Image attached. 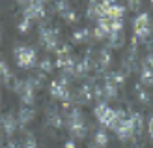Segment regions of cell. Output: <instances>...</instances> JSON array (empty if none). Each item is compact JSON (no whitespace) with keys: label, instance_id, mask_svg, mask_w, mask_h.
<instances>
[{"label":"cell","instance_id":"obj_1","mask_svg":"<svg viewBox=\"0 0 153 148\" xmlns=\"http://www.w3.org/2000/svg\"><path fill=\"white\" fill-rule=\"evenodd\" d=\"M65 126L69 128V133H71L73 139H84L88 133V128H86V124H84L82 113L75 107L73 109L69 107V111L65 114Z\"/></svg>","mask_w":153,"mask_h":148},{"label":"cell","instance_id":"obj_2","mask_svg":"<svg viewBox=\"0 0 153 148\" xmlns=\"http://www.w3.org/2000/svg\"><path fill=\"white\" fill-rule=\"evenodd\" d=\"M153 19L149 17V13L146 11H142L138 13L136 17L133 19V30H134V38L138 41H144V40H148V38L151 36L153 32Z\"/></svg>","mask_w":153,"mask_h":148},{"label":"cell","instance_id":"obj_3","mask_svg":"<svg viewBox=\"0 0 153 148\" xmlns=\"http://www.w3.org/2000/svg\"><path fill=\"white\" fill-rule=\"evenodd\" d=\"M49 92H51V96L58 99V101H62L64 105H67L71 101V92H69V79H67L65 75H62L58 81H52L51 83V86H49Z\"/></svg>","mask_w":153,"mask_h":148},{"label":"cell","instance_id":"obj_4","mask_svg":"<svg viewBox=\"0 0 153 148\" xmlns=\"http://www.w3.org/2000/svg\"><path fill=\"white\" fill-rule=\"evenodd\" d=\"M15 60H17V66L22 69H32L37 64V54L36 49L28 47V45H21V47L15 49Z\"/></svg>","mask_w":153,"mask_h":148},{"label":"cell","instance_id":"obj_5","mask_svg":"<svg viewBox=\"0 0 153 148\" xmlns=\"http://www.w3.org/2000/svg\"><path fill=\"white\" fill-rule=\"evenodd\" d=\"M39 41L41 45L47 51L51 53H56L60 47V38H58V30L56 28H51V26H41L39 28Z\"/></svg>","mask_w":153,"mask_h":148},{"label":"cell","instance_id":"obj_6","mask_svg":"<svg viewBox=\"0 0 153 148\" xmlns=\"http://www.w3.org/2000/svg\"><path fill=\"white\" fill-rule=\"evenodd\" d=\"M94 116L97 118V122L101 124L103 128H110L118 114H116V109L108 107L106 103H97L95 109H94Z\"/></svg>","mask_w":153,"mask_h":148},{"label":"cell","instance_id":"obj_7","mask_svg":"<svg viewBox=\"0 0 153 148\" xmlns=\"http://www.w3.org/2000/svg\"><path fill=\"white\" fill-rule=\"evenodd\" d=\"M47 15L43 2H28L25 4V11H22V17L28 21H36V19H43Z\"/></svg>","mask_w":153,"mask_h":148},{"label":"cell","instance_id":"obj_8","mask_svg":"<svg viewBox=\"0 0 153 148\" xmlns=\"http://www.w3.org/2000/svg\"><path fill=\"white\" fill-rule=\"evenodd\" d=\"M45 114H47V118H45V122H47V126H51V128H62L64 124H65V120L62 118V113L58 111L56 107H49L47 111H45Z\"/></svg>","mask_w":153,"mask_h":148},{"label":"cell","instance_id":"obj_9","mask_svg":"<svg viewBox=\"0 0 153 148\" xmlns=\"http://www.w3.org/2000/svg\"><path fill=\"white\" fill-rule=\"evenodd\" d=\"M123 15H125V8L120 6V4H108V8H106V13L103 15V17L110 19V21H123Z\"/></svg>","mask_w":153,"mask_h":148},{"label":"cell","instance_id":"obj_10","mask_svg":"<svg viewBox=\"0 0 153 148\" xmlns=\"http://www.w3.org/2000/svg\"><path fill=\"white\" fill-rule=\"evenodd\" d=\"M17 126H19L17 116H13V114H6V116H2V120H0V128H2V131L7 135H11L13 131L17 129Z\"/></svg>","mask_w":153,"mask_h":148},{"label":"cell","instance_id":"obj_11","mask_svg":"<svg viewBox=\"0 0 153 148\" xmlns=\"http://www.w3.org/2000/svg\"><path fill=\"white\" fill-rule=\"evenodd\" d=\"M34 116H36V113H34V109L32 107H21L19 109V114H17V122L21 124V126H26L28 122H32L34 120Z\"/></svg>","mask_w":153,"mask_h":148},{"label":"cell","instance_id":"obj_12","mask_svg":"<svg viewBox=\"0 0 153 148\" xmlns=\"http://www.w3.org/2000/svg\"><path fill=\"white\" fill-rule=\"evenodd\" d=\"M91 98H94V86L91 84H82L80 90L76 92L79 103H88V101H91Z\"/></svg>","mask_w":153,"mask_h":148},{"label":"cell","instance_id":"obj_13","mask_svg":"<svg viewBox=\"0 0 153 148\" xmlns=\"http://www.w3.org/2000/svg\"><path fill=\"white\" fill-rule=\"evenodd\" d=\"M125 43V34L123 30H120V32H112L108 36V47L110 49H121Z\"/></svg>","mask_w":153,"mask_h":148},{"label":"cell","instance_id":"obj_14","mask_svg":"<svg viewBox=\"0 0 153 148\" xmlns=\"http://www.w3.org/2000/svg\"><path fill=\"white\" fill-rule=\"evenodd\" d=\"M91 36H94V32H91L88 26H84V28L76 30V32L73 34V41L75 43H86V41H90Z\"/></svg>","mask_w":153,"mask_h":148},{"label":"cell","instance_id":"obj_15","mask_svg":"<svg viewBox=\"0 0 153 148\" xmlns=\"http://www.w3.org/2000/svg\"><path fill=\"white\" fill-rule=\"evenodd\" d=\"M129 120H131L133 128L136 131V135H140L142 129H144V116L140 113H131V114H129Z\"/></svg>","mask_w":153,"mask_h":148},{"label":"cell","instance_id":"obj_16","mask_svg":"<svg viewBox=\"0 0 153 148\" xmlns=\"http://www.w3.org/2000/svg\"><path fill=\"white\" fill-rule=\"evenodd\" d=\"M94 144H95L97 148H105L106 144H108V133H106V129L95 131V135H94Z\"/></svg>","mask_w":153,"mask_h":148},{"label":"cell","instance_id":"obj_17","mask_svg":"<svg viewBox=\"0 0 153 148\" xmlns=\"http://www.w3.org/2000/svg\"><path fill=\"white\" fill-rule=\"evenodd\" d=\"M11 71H10V68H7V64L4 60H0V84H7L11 81Z\"/></svg>","mask_w":153,"mask_h":148},{"label":"cell","instance_id":"obj_18","mask_svg":"<svg viewBox=\"0 0 153 148\" xmlns=\"http://www.w3.org/2000/svg\"><path fill=\"white\" fill-rule=\"evenodd\" d=\"M140 84L144 88L153 86V71H149V69H142L140 71Z\"/></svg>","mask_w":153,"mask_h":148},{"label":"cell","instance_id":"obj_19","mask_svg":"<svg viewBox=\"0 0 153 148\" xmlns=\"http://www.w3.org/2000/svg\"><path fill=\"white\" fill-rule=\"evenodd\" d=\"M134 94H136V98H138L142 103H149V99H151V98H149V92H148V90H144L142 84H138V86L134 88Z\"/></svg>","mask_w":153,"mask_h":148},{"label":"cell","instance_id":"obj_20","mask_svg":"<svg viewBox=\"0 0 153 148\" xmlns=\"http://www.w3.org/2000/svg\"><path fill=\"white\" fill-rule=\"evenodd\" d=\"M39 69H41V73L45 75V73H51L52 69H54V64L49 60V58H43L41 62H39Z\"/></svg>","mask_w":153,"mask_h":148},{"label":"cell","instance_id":"obj_21","mask_svg":"<svg viewBox=\"0 0 153 148\" xmlns=\"http://www.w3.org/2000/svg\"><path fill=\"white\" fill-rule=\"evenodd\" d=\"M22 146H25V148H36V146H37L36 137H34L32 133H26V135H25V143H22Z\"/></svg>","mask_w":153,"mask_h":148},{"label":"cell","instance_id":"obj_22","mask_svg":"<svg viewBox=\"0 0 153 148\" xmlns=\"http://www.w3.org/2000/svg\"><path fill=\"white\" fill-rule=\"evenodd\" d=\"M30 25H32V21H28V19H25V17H22V21L19 23V32H26V30L30 28Z\"/></svg>","mask_w":153,"mask_h":148},{"label":"cell","instance_id":"obj_23","mask_svg":"<svg viewBox=\"0 0 153 148\" xmlns=\"http://www.w3.org/2000/svg\"><path fill=\"white\" fill-rule=\"evenodd\" d=\"M148 133H149V139H151V143H153V113H151L149 120H148Z\"/></svg>","mask_w":153,"mask_h":148},{"label":"cell","instance_id":"obj_24","mask_svg":"<svg viewBox=\"0 0 153 148\" xmlns=\"http://www.w3.org/2000/svg\"><path fill=\"white\" fill-rule=\"evenodd\" d=\"M65 148H76V146H75L73 141H67V143H65Z\"/></svg>","mask_w":153,"mask_h":148},{"label":"cell","instance_id":"obj_25","mask_svg":"<svg viewBox=\"0 0 153 148\" xmlns=\"http://www.w3.org/2000/svg\"><path fill=\"white\" fill-rule=\"evenodd\" d=\"M90 148H97V146H95V144H90Z\"/></svg>","mask_w":153,"mask_h":148}]
</instances>
